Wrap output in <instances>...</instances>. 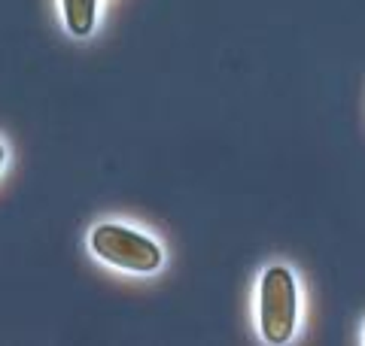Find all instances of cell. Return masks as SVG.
Masks as SVG:
<instances>
[{"instance_id":"6da1fadb","label":"cell","mask_w":365,"mask_h":346,"mask_svg":"<svg viewBox=\"0 0 365 346\" xmlns=\"http://www.w3.org/2000/svg\"><path fill=\"white\" fill-rule=\"evenodd\" d=\"M91 252L110 268L128 273H153L162 268V246L153 237L116 222H104L88 234Z\"/></svg>"},{"instance_id":"7a4b0ae2","label":"cell","mask_w":365,"mask_h":346,"mask_svg":"<svg viewBox=\"0 0 365 346\" xmlns=\"http://www.w3.org/2000/svg\"><path fill=\"white\" fill-rule=\"evenodd\" d=\"M295 322H299V288H295V276L274 264L262 273L259 283V331L265 343H287L292 340Z\"/></svg>"},{"instance_id":"3957f363","label":"cell","mask_w":365,"mask_h":346,"mask_svg":"<svg viewBox=\"0 0 365 346\" xmlns=\"http://www.w3.org/2000/svg\"><path fill=\"white\" fill-rule=\"evenodd\" d=\"M61 16L73 37H88L98 19V0H61Z\"/></svg>"},{"instance_id":"277c9868","label":"cell","mask_w":365,"mask_h":346,"mask_svg":"<svg viewBox=\"0 0 365 346\" xmlns=\"http://www.w3.org/2000/svg\"><path fill=\"white\" fill-rule=\"evenodd\" d=\"M4 161H6V149H4V143H0V167H4Z\"/></svg>"}]
</instances>
